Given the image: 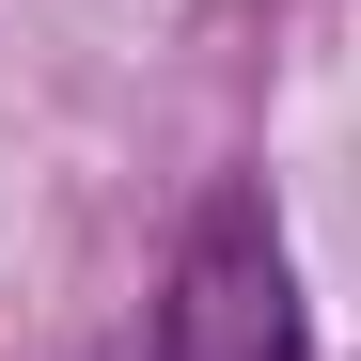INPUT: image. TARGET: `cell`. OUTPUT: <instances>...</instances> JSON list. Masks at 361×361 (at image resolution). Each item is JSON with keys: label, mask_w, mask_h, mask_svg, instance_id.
I'll return each instance as SVG.
<instances>
[{"label": "cell", "mask_w": 361, "mask_h": 361, "mask_svg": "<svg viewBox=\"0 0 361 361\" xmlns=\"http://www.w3.org/2000/svg\"><path fill=\"white\" fill-rule=\"evenodd\" d=\"M157 361H298V267H283L267 189H220L189 220L173 298H157Z\"/></svg>", "instance_id": "1"}]
</instances>
